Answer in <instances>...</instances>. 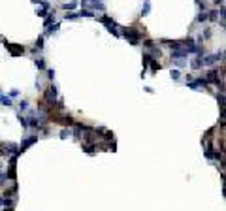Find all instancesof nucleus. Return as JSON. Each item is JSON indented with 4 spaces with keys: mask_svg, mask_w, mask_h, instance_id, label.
<instances>
[{
    "mask_svg": "<svg viewBox=\"0 0 226 211\" xmlns=\"http://www.w3.org/2000/svg\"><path fill=\"white\" fill-rule=\"evenodd\" d=\"M10 96H11V98H15V96H19V92H17V90H11V92H10Z\"/></svg>",
    "mask_w": 226,
    "mask_h": 211,
    "instance_id": "f8f14e48",
    "label": "nucleus"
},
{
    "mask_svg": "<svg viewBox=\"0 0 226 211\" xmlns=\"http://www.w3.org/2000/svg\"><path fill=\"white\" fill-rule=\"evenodd\" d=\"M0 102H2V104H4V106H8V108H10V106H11V100H10V98H8V96H2V95H0Z\"/></svg>",
    "mask_w": 226,
    "mask_h": 211,
    "instance_id": "6e6552de",
    "label": "nucleus"
},
{
    "mask_svg": "<svg viewBox=\"0 0 226 211\" xmlns=\"http://www.w3.org/2000/svg\"><path fill=\"white\" fill-rule=\"evenodd\" d=\"M149 11H151V2L147 0V2H145V6H143V10H141V13H143V15H147Z\"/></svg>",
    "mask_w": 226,
    "mask_h": 211,
    "instance_id": "1a4fd4ad",
    "label": "nucleus"
},
{
    "mask_svg": "<svg viewBox=\"0 0 226 211\" xmlns=\"http://www.w3.org/2000/svg\"><path fill=\"white\" fill-rule=\"evenodd\" d=\"M62 8H64V10H68V11H72V10H76V8H77V2H68V4H62Z\"/></svg>",
    "mask_w": 226,
    "mask_h": 211,
    "instance_id": "0eeeda50",
    "label": "nucleus"
},
{
    "mask_svg": "<svg viewBox=\"0 0 226 211\" xmlns=\"http://www.w3.org/2000/svg\"><path fill=\"white\" fill-rule=\"evenodd\" d=\"M36 139H38V136H32V138H27V139H25V142H23V143H21V147H19V151L23 153V151H25L27 147H30V145H32V143L36 142Z\"/></svg>",
    "mask_w": 226,
    "mask_h": 211,
    "instance_id": "39448f33",
    "label": "nucleus"
},
{
    "mask_svg": "<svg viewBox=\"0 0 226 211\" xmlns=\"http://www.w3.org/2000/svg\"><path fill=\"white\" fill-rule=\"evenodd\" d=\"M36 66H38V70H45V62H43V59H38V60H36Z\"/></svg>",
    "mask_w": 226,
    "mask_h": 211,
    "instance_id": "9d476101",
    "label": "nucleus"
},
{
    "mask_svg": "<svg viewBox=\"0 0 226 211\" xmlns=\"http://www.w3.org/2000/svg\"><path fill=\"white\" fill-rule=\"evenodd\" d=\"M51 23H55V15L53 13H47V15H45V19H43V25L45 27H51Z\"/></svg>",
    "mask_w": 226,
    "mask_h": 211,
    "instance_id": "423d86ee",
    "label": "nucleus"
},
{
    "mask_svg": "<svg viewBox=\"0 0 226 211\" xmlns=\"http://www.w3.org/2000/svg\"><path fill=\"white\" fill-rule=\"evenodd\" d=\"M98 21L102 23V25H106V27H107V30H109L111 34H115V36H121V32H119V27H117V23L113 21L109 15H100V17H98Z\"/></svg>",
    "mask_w": 226,
    "mask_h": 211,
    "instance_id": "f257e3e1",
    "label": "nucleus"
},
{
    "mask_svg": "<svg viewBox=\"0 0 226 211\" xmlns=\"http://www.w3.org/2000/svg\"><path fill=\"white\" fill-rule=\"evenodd\" d=\"M6 45H8V49H10V53H11L13 57L25 53V47H23V45H15V43H6Z\"/></svg>",
    "mask_w": 226,
    "mask_h": 211,
    "instance_id": "7ed1b4c3",
    "label": "nucleus"
},
{
    "mask_svg": "<svg viewBox=\"0 0 226 211\" xmlns=\"http://www.w3.org/2000/svg\"><path fill=\"white\" fill-rule=\"evenodd\" d=\"M2 204H6V198H0V205H2Z\"/></svg>",
    "mask_w": 226,
    "mask_h": 211,
    "instance_id": "ddd939ff",
    "label": "nucleus"
},
{
    "mask_svg": "<svg viewBox=\"0 0 226 211\" xmlns=\"http://www.w3.org/2000/svg\"><path fill=\"white\" fill-rule=\"evenodd\" d=\"M179 76H181L179 70H173V72H172V77H173V79H179Z\"/></svg>",
    "mask_w": 226,
    "mask_h": 211,
    "instance_id": "9b49d317",
    "label": "nucleus"
},
{
    "mask_svg": "<svg viewBox=\"0 0 226 211\" xmlns=\"http://www.w3.org/2000/svg\"><path fill=\"white\" fill-rule=\"evenodd\" d=\"M45 100H47L51 106L55 104V100H57V89L55 87H47V90H45Z\"/></svg>",
    "mask_w": 226,
    "mask_h": 211,
    "instance_id": "f03ea898",
    "label": "nucleus"
},
{
    "mask_svg": "<svg viewBox=\"0 0 226 211\" xmlns=\"http://www.w3.org/2000/svg\"><path fill=\"white\" fill-rule=\"evenodd\" d=\"M219 60V55H209V57H203L202 59V66H213Z\"/></svg>",
    "mask_w": 226,
    "mask_h": 211,
    "instance_id": "20e7f679",
    "label": "nucleus"
}]
</instances>
